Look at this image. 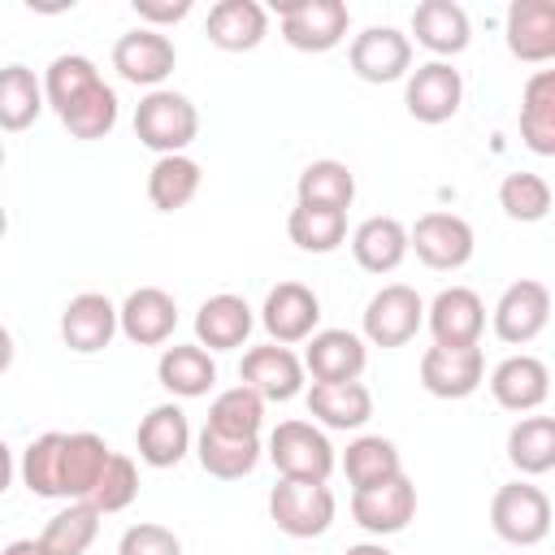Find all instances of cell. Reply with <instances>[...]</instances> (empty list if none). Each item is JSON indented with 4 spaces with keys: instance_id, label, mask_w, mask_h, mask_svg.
Segmentation results:
<instances>
[{
    "instance_id": "obj_3",
    "label": "cell",
    "mask_w": 555,
    "mask_h": 555,
    "mask_svg": "<svg viewBox=\"0 0 555 555\" xmlns=\"http://www.w3.org/2000/svg\"><path fill=\"white\" fill-rule=\"evenodd\" d=\"M338 499L325 481H286L278 477V486L269 490V520L286 533V538H321L334 525Z\"/></svg>"
},
{
    "instance_id": "obj_50",
    "label": "cell",
    "mask_w": 555,
    "mask_h": 555,
    "mask_svg": "<svg viewBox=\"0 0 555 555\" xmlns=\"http://www.w3.org/2000/svg\"><path fill=\"white\" fill-rule=\"evenodd\" d=\"M343 555H395V551L382 546V542H356V546H347Z\"/></svg>"
},
{
    "instance_id": "obj_5",
    "label": "cell",
    "mask_w": 555,
    "mask_h": 555,
    "mask_svg": "<svg viewBox=\"0 0 555 555\" xmlns=\"http://www.w3.org/2000/svg\"><path fill=\"white\" fill-rule=\"evenodd\" d=\"M282 17V39L295 52H330L347 39L351 9L343 0H273Z\"/></svg>"
},
{
    "instance_id": "obj_33",
    "label": "cell",
    "mask_w": 555,
    "mask_h": 555,
    "mask_svg": "<svg viewBox=\"0 0 555 555\" xmlns=\"http://www.w3.org/2000/svg\"><path fill=\"white\" fill-rule=\"evenodd\" d=\"M199 160H191L186 152L178 156H156V165L147 169V199L156 212H178L199 195Z\"/></svg>"
},
{
    "instance_id": "obj_31",
    "label": "cell",
    "mask_w": 555,
    "mask_h": 555,
    "mask_svg": "<svg viewBox=\"0 0 555 555\" xmlns=\"http://www.w3.org/2000/svg\"><path fill=\"white\" fill-rule=\"evenodd\" d=\"M338 464H343L351 490H373V486H386V481H395V477L403 473L399 447H395L390 438H382V434H360V438H351Z\"/></svg>"
},
{
    "instance_id": "obj_44",
    "label": "cell",
    "mask_w": 555,
    "mask_h": 555,
    "mask_svg": "<svg viewBox=\"0 0 555 555\" xmlns=\"http://www.w3.org/2000/svg\"><path fill=\"white\" fill-rule=\"evenodd\" d=\"M134 499H139V468H134V460H130V455L113 451L87 503H91L100 516H108V512H126Z\"/></svg>"
},
{
    "instance_id": "obj_25",
    "label": "cell",
    "mask_w": 555,
    "mask_h": 555,
    "mask_svg": "<svg viewBox=\"0 0 555 555\" xmlns=\"http://www.w3.org/2000/svg\"><path fill=\"white\" fill-rule=\"evenodd\" d=\"M412 35L421 48L434 52V61H447V56H460L468 48L473 26L455 0H421L412 9Z\"/></svg>"
},
{
    "instance_id": "obj_4",
    "label": "cell",
    "mask_w": 555,
    "mask_h": 555,
    "mask_svg": "<svg viewBox=\"0 0 555 555\" xmlns=\"http://www.w3.org/2000/svg\"><path fill=\"white\" fill-rule=\"evenodd\" d=\"M490 529L507 546H538L551 533V499L533 481H507L490 499Z\"/></svg>"
},
{
    "instance_id": "obj_29",
    "label": "cell",
    "mask_w": 555,
    "mask_h": 555,
    "mask_svg": "<svg viewBox=\"0 0 555 555\" xmlns=\"http://www.w3.org/2000/svg\"><path fill=\"white\" fill-rule=\"evenodd\" d=\"M520 139L533 156H555V69H533L520 91Z\"/></svg>"
},
{
    "instance_id": "obj_20",
    "label": "cell",
    "mask_w": 555,
    "mask_h": 555,
    "mask_svg": "<svg viewBox=\"0 0 555 555\" xmlns=\"http://www.w3.org/2000/svg\"><path fill=\"white\" fill-rule=\"evenodd\" d=\"M113 334H117V304L108 295L82 291V295H74L65 304V312H61V338H65L69 351L95 356V351H104L113 343Z\"/></svg>"
},
{
    "instance_id": "obj_41",
    "label": "cell",
    "mask_w": 555,
    "mask_h": 555,
    "mask_svg": "<svg viewBox=\"0 0 555 555\" xmlns=\"http://www.w3.org/2000/svg\"><path fill=\"white\" fill-rule=\"evenodd\" d=\"M286 234L299 251H312V256H325L334 247H343L347 238V212H330V208H308V204H295L291 217H286Z\"/></svg>"
},
{
    "instance_id": "obj_14",
    "label": "cell",
    "mask_w": 555,
    "mask_h": 555,
    "mask_svg": "<svg viewBox=\"0 0 555 555\" xmlns=\"http://www.w3.org/2000/svg\"><path fill=\"white\" fill-rule=\"evenodd\" d=\"M412 516H416V486L408 473H399L395 481L373 486V490H351V520L364 533H377V538L403 533L412 525Z\"/></svg>"
},
{
    "instance_id": "obj_40",
    "label": "cell",
    "mask_w": 555,
    "mask_h": 555,
    "mask_svg": "<svg viewBox=\"0 0 555 555\" xmlns=\"http://www.w3.org/2000/svg\"><path fill=\"white\" fill-rule=\"evenodd\" d=\"M61 126L74 134V139H104V134H113V126H117V91L100 78L95 87H87L65 113H61Z\"/></svg>"
},
{
    "instance_id": "obj_12",
    "label": "cell",
    "mask_w": 555,
    "mask_h": 555,
    "mask_svg": "<svg viewBox=\"0 0 555 555\" xmlns=\"http://www.w3.org/2000/svg\"><path fill=\"white\" fill-rule=\"evenodd\" d=\"M260 325L278 347L308 343L321 325V299L304 282H278L260 304Z\"/></svg>"
},
{
    "instance_id": "obj_16",
    "label": "cell",
    "mask_w": 555,
    "mask_h": 555,
    "mask_svg": "<svg viewBox=\"0 0 555 555\" xmlns=\"http://www.w3.org/2000/svg\"><path fill=\"white\" fill-rule=\"evenodd\" d=\"M486 382L481 347H429L421 356V386L434 399H468Z\"/></svg>"
},
{
    "instance_id": "obj_7",
    "label": "cell",
    "mask_w": 555,
    "mask_h": 555,
    "mask_svg": "<svg viewBox=\"0 0 555 555\" xmlns=\"http://www.w3.org/2000/svg\"><path fill=\"white\" fill-rule=\"evenodd\" d=\"M364 343H373V347H403V343H412L416 338V330L425 325V299L412 291V286H403V282H390V286H382L369 304H364Z\"/></svg>"
},
{
    "instance_id": "obj_43",
    "label": "cell",
    "mask_w": 555,
    "mask_h": 555,
    "mask_svg": "<svg viewBox=\"0 0 555 555\" xmlns=\"http://www.w3.org/2000/svg\"><path fill=\"white\" fill-rule=\"evenodd\" d=\"M499 208L512 221H542L551 212V182L542 173L516 169V173H507L499 182Z\"/></svg>"
},
{
    "instance_id": "obj_27",
    "label": "cell",
    "mask_w": 555,
    "mask_h": 555,
    "mask_svg": "<svg viewBox=\"0 0 555 555\" xmlns=\"http://www.w3.org/2000/svg\"><path fill=\"white\" fill-rule=\"evenodd\" d=\"M351 256L364 273H395L408 256V225L399 217H364L351 230Z\"/></svg>"
},
{
    "instance_id": "obj_19",
    "label": "cell",
    "mask_w": 555,
    "mask_h": 555,
    "mask_svg": "<svg viewBox=\"0 0 555 555\" xmlns=\"http://www.w3.org/2000/svg\"><path fill=\"white\" fill-rule=\"evenodd\" d=\"M490 395H494L499 408H507L516 416L520 412H538L546 403V395H551V369L538 356L516 351V356H507V360H499L490 369Z\"/></svg>"
},
{
    "instance_id": "obj_28",
    "label": "cell",
    "mask_w": 555,
    "mask_h": 555,
    "mask_svg": "<svg viewBox=\"0 0 555 555\" xmlns=\"http://www.w3.org/2000/svg\"><path fill=\"white\" fill-rule=\"evenodd\" d=\"M304 399L312 421L325 429H360L373 416V395L364 382H312Z\"/></svg>"
},
{
    "instance_id": "obj_22",
    "label": "cell",
    "mask_w": 555,
    "mask_h": 555,
    "mask_svg": "<svg viewBox=\"0 0 555 555\" xmlns=\"http://www.w3.org/2000/svg\"><path fill=\"white\" fill-rule=\"evenodd\" d=\"M251 325H256V312L243 295H208L195 312V343L204 351H234L251 338Z\"/></svg>"
},
{
    "instance_id": "obj_6",
    "label": "cell",
    "mask_w": 555,
    "mask_h": 555,
    "mask_svg": "<svg viewBox=\"0 0 555 555\" xmlns=\"http://www.w3.org/2000/svg\"><path fill=\"white\" fill-rule=\"evenodd\" d=\"M473 247H477L473 225L460 212H425L408 230V251H416V260L438 273L464 269L473 260Z\"/></svg>"
},
{
    "instance_id": "obj_2",
    "label": "cell",
    "mask_w": 555,
    "mask_h": 555,
    "mask_svg": "<svg viewBox=\"0 0 555 555\" xmlns=\"http://www.w3.org/2000/svg\"><path fill=\"white\" fill-rule=\"evenodd\" d=\"M264 451H269L278 477H286V481H330V473L338 468L334 442L312 421H278Z\"/></svg>"
},
{
    "instance_id": "obj_15",
    "label": "cell",
    "mask_w": 555,
    "mask_h": 555,
    "mask_svg": "<svg viewBox=\"0 0 555 555\" xmlns=\"http://www.w3.org/2000/svg\"><path fill=\"white\" fill-rule=\"evenodd\" d=\"M238 377L243 386H251L260 399H273V403H286L304 390V360L291 351V347H278V343H260V347H247L243 351V364H238Z\"/></svg>"
},
{
    "instance_id": "obj_11",
    "label": "cell",
    "mask_w": 555,
    "mask_h": 555,
    "mask_svg": "<svg viewBox=\"0 0 555 555\" xmlns=\"http://www.w3.org/2000/svg\"><path fill=\"white\" fill-rule=\"evenodd\" d=\"M178 65V48L165 30H152V26H134L126 30L117 43H113V69L134 82V87H147L156 91Z\"/></svg>"
},
{
    "instance_id": "obj_36",
    "label": "cell",
    "mask_w": 555,
    "mask_h": 555,
    "mask_svg": "<svg viewBox=\"0 0 555 555\" xmlns=\"http://www.w3.org/2000/svg\"><path fill=\"white\" fill-rule=\"evenodd\" d=\"M43 113V82L30 65H0V130H26Z\"/></svg>"
},
{
    "instance_id": "obj_30",
    "label": "cell",
    "mask_w": 555,
    "mask_h": 555,
    "mask_svg": "<svg viewBox=\"0 0 555 555\" xmlns=\"http://www.w3.org/2000/svg\"><path fill=\"white\" fill-rule=\"evenodd\" d=\"M108 442L91 429L65 434V451H61V499H91L104 464H108Z\"/></svg>"
},
{
    "instance_id": "obj_34",
    "label": "cell",
    "mask_w": 555,
    "mask_h": 555,
    "mask_svg": "<svg viewBox=\"0 0 555 555\" xmlns=\"http://www.w3.org/2000/svg\"><path fill=\"white\" fill-rule=\"evenodd\" d=\"M356 199V173L343 160H312L299 169L295 182V204L308 208H330V212H347Z\"/></svg>"
},
{
    "instance_id": "obj_35",
    "label": "cell",
    "mask_w": 555,
    "mask_h": 555,
    "mask_svg": "<svg viewBox=\"0 0 555 555\" xmlns=\"http://www.w3.org/2000/svg\"><path fill=\"white\" fill-rule=\"evenodd\" d=\"M507 464L520 477H542L555 468V416H520L507 429Z\"/></svg>"
},
{
    "instance_id": "obj_52",
    "label": "cell",
    "mask_w": 555,
    "mask_h": 555,
    "mask_svg": "<svg viewBox=\"0 0 555 555\" xmlns=\"http://www.w3.org/2000/svg\"><path fill=\"white\" fill-rule=\"evenodd\" d=\"M0 169H4V143H0Z\"/></svg>"
},
{
    "instance_id": "obj_23",
    "label": "cell",
    "mask_w": 555,
    "mask_h": 555,
    "mask_svg": "<svg viewBox=\"0 0 555 555\" xmlns=\"http://www.w3.org/2000/svg\"><path fill=\"white\" fill-rule=\"evenodd\" d=\"M364 364H369V347L351 330H317L308 338L304 373H312V382H360Z\"/></svg>"
},
{
    "instance_id": "obj_49",
    "label": "cell",
    "mask_w": 555,
    "mask_h": 555,
    "mask_svg": "<svg viewBox=\"0 0 555 555\" xmlns=\"http://www.w3.org/2000/svg\"><path fill=\"white\" fill-rule=\"evenodd\" d=\"M9 364H13V334L9 325H0V373H9Z\"/></svg>"
},
{
    "instance_id": "obj_48",
    "label": "cell",
    "mask_w": 555,
    "mask_h": 555,
    "mask_svg": "<svg viewBox=\"0 0 555 555\" xmlns=\"http://www.w3.org/2000/svg\"><path fill=\"white\" fill-rule=\"evenodd\" d=\"M0 555H48V551L39 546V538H17V542H9Z\"/></svg>"
},
{
    "instance_id": "obj_47",
    "label": "cell",
    "mask_w": 555,
    "mask_h": 555,
    "mask_svg": "<svg viewBox=\"0 0 555 555\" xmlns=\"http://www.w3.org/2000/svg\"><path fill=\"white\" fill-rule=\"evenodd\" d=\"M13 473H17V464H13V451H9V442L0 438V494L13 486Z\"/></svg>"
},
{
    "instance_id": "obj_18",
    "label": "cell",
    "mask_w": 555,
    "mask_h": 555,
    "mask_svg": "<svg viewBox=\"0 0 555 555\" xmlns=\"http://www.w3.org/2000/svg\"><path fill=\"white\" fill-rule=\"evenodd\" d=\"M117 330L134 347H160L178 330V304L160 286H139L117 304Z\"/></svg>"
},
{
    "instance_id": "obj_38",
    "label": "cell",
    "mask_w": 555,
    "mask_h": 555,
    "mask_svg": "<svg viewBox=\"0 0 555 555\" xmlns=\"http://www.w3.org/2000/svg\"><path fill=\"white\" fill-rule=\"evenodd\" d=\"M43 104L61 117L87 87H95L100 82V69H95V61L91 56H82V52H61L48 69H43Z\"/></svg>"
},
{
    "instance_id": "obj_51",
    "label": "cell",
    "mask_w": 555,
    "mask_h": 555,
    "mask_svg": "<svg viewBox=\"0 0 555 555\" xmlns=\"http://www.w3.org/2000/svg\"><path fill=\"white\" fill-rule=\"evenodd\" d=\"M9 234V212H4V204H0V238Z\"/></svg>"
},
{
    "instance_id": "obj_24",
    "label": "cell",
    "mask_w": 555,
    "mask_h": 555,
    "mask_svg": "<svg viewBox=\"0 0 555 555\" xmlns=\"http://www.w3.org/2000/svg\"><path fill=\"white\" fill-rule=\"evenodd\" d=\"M204 35L221 52H251L269 35V9L256 4V0H217L208 9Z\"/></svg>"
},
{
    "instance_id": "obj_42",
    "label": "cell",
    "mask_w": 555,
    "mask_h": 555,
    "mask_svg": "<svg viewBox=\"0 0 555 555\" xmlns=\"http://www.w3.org/2000/svg\"><path fill=\"white\" fill-rule=\"evenodd\" d=\"M61 451H65V434L61 429H48L39 438H30V447L22 451V481L30 494L39 499H61Z\"/></svg>"
},
{
    "instance_id": "obj_46",
    "label": "cell",
    "mask_w": 555,
    "mask_h": 555,
    "mask_svg": "<svg viewBox=\"0 0 555 555\" xmlns=\"http://www.w3.org/2000/svg\"><path fill=\"white\" fill-rule=\"evenodd\" d=\"M130 4H134L139 22H147L152 30H165L191 13V0H130Z\"/></svg>"
},
{
    "instance_id": "obj_39",
    "label": "cell",
    "mask_w": 555,
    "mask_h": 555,
    "mask_svg": "<svg viewBox=\"0 0 555 555\" xmlns=\"http://www.w3.org/2000/svg\"><path fill=\"white\" fill-rule=\"evenodd\" d=\"M264 425V399L251 386H230L208 403V429L234 434V438H260Z\"/></svg>"
},
{
    "instance_id": "obj_37",
    "label": "cell",
    "mask_w": 555,
    "mask_h": 555,
    "mask_svg": "<svg viewBox=\"0 0 555 555\" xmlns=\"http://www.w3.org/2000/svg\"><path fill=\"white\" fill-rule=\"evenodd\" d=\"M95 533H100V512H95L87 499H74V503H65V507L43 525L39 546H43L48 555H87L91 542H95Z\"/></svg>"
},
{
    "instance_id": "obj_1",
    "label": "cell",
    "mask_w": 555,
    "mask_h": 555,
    "mask_svg": "<svg viewBox=\"0 0 555 555\" xmlns=\"http://www.w3.org/2000/svg\"><path fill=\"white\" fill-rule=\"evenodd\" d=\"M199 134V108L173 87H156L134 104V139L156 156H178Z\"/></svg>"
},
{
    "instance_id": "obj_8",
    "label": "cell",
    "mask_w": 555,
    "mask_h": 555,
    "mask_svg": "<svg viewBox=\"0 0 555 555\" xmlns=\"http://www.w3.org/2000/svg\"><path fill=\"white\" fill-rule=\"evenodd\" d=\"M546 321H551V291H546V282H538V278L512 282V286L499 295L494 312H490L494 338L507 343V347H529V343L546 330Z\"/></svg>"
},
{
    "instance_id": "obj_26",
    "label": "cell",
    "mask_w": 555,
    "mask_h": 555,
    "mask_svg": "<svg viewBox=\"0 0 555 555\" xmlns=\"http://www.w3.org/2000/svg\"><path fill=\"white\" fill-rule=\"evenodd\" d=\"M156 382L173 395V399H199L212 390L217 382V360L212 351H204L199 343H173L160 351L156 360Z\"/></svg>"
},
{
    "instance_id": "obj_13",
    "label": "cell",
    "mask_w": 555,
    "mask_h": 555,
    "mask_svg": "<svg viewBox=\"0 0 555 555\" xmlns=\"http://www.w3.org/2000/svg\"><path fill=\"white\" fill-rule=\"evenodd\" d=\"M425 325L438 347H477L486 330V304L473 286H442L425 304Z\"/></svg>"
},
{
    "instance_id": "obj_10",
    "label": "cell",
    "mask_w": 555,
    "mask_h": 555,
    "mask_svg": "<svg viewBox=\"0 0 555 555\" xmlns=\"http://www.w3.org/2000/svg\"><path fill=\"white\" fill-rule=\"evenodd\" d=\"M347 61H351V74L360 82H373V87L399 82L412 69V39L399 26H364L351 39Z\"/></svg>"
},
{
    "instance_id": "obj_32",
    "label": "cell",
    "mask_w": 555,
    "mask_h": 555,
    "mask_svg": "<svg viewBox=\"0 0 555 555\" xmlns=\"http://www.w3.org/2000/svg\"><path fill=\"white\" fill-rule=\"evenodd\" d=\"M195 460L217 481H243L260 464V438H234V434H217L204 425L195 438Z\"/></svg>"
},
{
    "instance_id": "obj_21",
    "label": "cell",
    "mask_w": 555,
    "mask_h": 555,
    "mask_svg": "<svg viewBox=\"0 0 555 555\" xmlns=\"http://www.w3.org/2000/svg\"><path fill=\"white\" fill-rule=\"evenodd\" d=\"M134 447H139V460L147 468H173L186 460L191 451V421L178 403H156L139 429H134Z\"/></svg>"
},
{
    "instance_id": "obj_9",
    "label": "cell",
    "mask_w": 555,
    "mask_h": 555,
    "mask_svg": "<svg viewBox=\"0 0 555 555\" xmlns=\"http://www.w3.org/2000/svg\"><path fill=\"white\" fill-rule=\"evenodd\" d=\"M403 104L421 126H442L460 113L464 104V78L451 61H425L416 69H408V87H403Z\"/></svg>"
},
{
    "instance_id": "obj_45",
    "label": "cell",
    "mask_w": 555,
    "mask_h": 555,
    "mask_svg": "<svg viewBox=\"0 0 555 555\" xmlns=\"http://www.w3.org/2000/svg\"><path fill=\"white\" fill-rule=\"evenodd\" d=\"M117 555H182V538L156 520H139L121 533Z\"/></svg>"
},
{
    "instance_id": "obj_17",
    "label": "cell",
    "mask_w": 555,
    "mask_h": 555,
    "mask_svg": "<svg viewBox=\"0 0 555 555\" xmlns=\"http://www.w3.org/2000/svg\"><path fill=\"white\" fill-rule=\"evenodd\" d=\"M507 52L525 65H546L555 56V0H512L503 17Z\"/></svg>"
}]
</instances>
